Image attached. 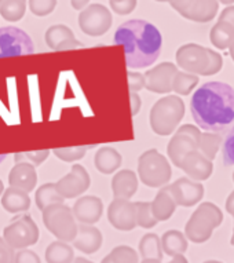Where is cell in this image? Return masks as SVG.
<instances>
[{
  "label": "cell",
  "instance_id": "obj_1",
  "mask_svg": "<svg viewBox=\"0 0 234 263\" xmlns=\"http://www.w3.org/2000/svg\"><path fill=\"white\" fill-rule=\"evenodd\" d=\"M190 110L200 128L223 131L234 121V88L222 82L205 83L193 95Z\"/></svg>",
  "mask_w": 234,
  "mask_h": 263
},
{
  "label": "cell",
  "instance_id": "obj_2",
  "mask_svg": "<svg viewBox=\"0 0 234 263\" xmlns=\"http://www.w3.org/2000/svg\"><path fill=\"white\" fill-rule=\"evenodd\" d=\"M114 44L124 48L128 69H142L157 61L161 52L163 37L160 30L150 22L130 20L117 28Z\"/></svg>",
  "mask_w": 234,
  "mask_h": 263
},
{
  "label": "cell",
  "instance_id": "obj_3",
  "mask_svg": "<svg viewBox=\"0 0 234 263\" xmlns=\"http://www.w3.org/2000/svg\"><path fill=\"white\" fill-rule=\"evenodd\" d=\"M177 64L187 73L200 76H212L222 69L223 60L211 48L200 44H183L177 51Z\"/></svg>",
  "mask_w": 234,
  "mask_h": 263
},
{
  "label": "cell",
  "instance_id": "obj_4",
  "mask_svg": "<svg viewBox=\"0 0 234 263\" xmlns=\"http://www.w3.org/2000/svg\"><path fill=\"white\" fill-rule=\"evenodd\" d=\"M185 116V104L178 95H167L153 105L150 110V127L161 137L171 135Z\"/></svg>",
  "mask_w": 234,
  "mask_h": 263
},
{
  "label": "cell",
  "instance_id": "obj_5",
  "mask_svg": "<svg viewBox=\"0 0 234 263\" xmlns=\"http://www.w3.org/2000/svg\"><path fill=\"white\" fill-rule=\"evenodd\" d=\"M223 214L213 203H203L191 214L185 226V236L196 244H203L212 236L213 229L221 226Z\"/></svg>",
  "mask_w": 234,
  "mask_h": 263
},
{
  "label": "cell",
  "instance_id": "obj_6",
  "mask_svg": "<svg viewBox=\"0 0 234 263\" xmlns=\"http://www.w3.org/2000/svg\"><path fill=\"white\" fill-rule=\"evenodd\" d=\"M172 170L168 160L156 149H149L139 156L138 177L148 187H163L169 182Z\"/></svg>",
  "mask_w": 234,
  "mask_h": 263
},
{
  "label": "cell",
  "instance_id": "obj_7",
  "mask_svg": "<svg viewBox=\"0 0 234 263\" xmlns=\"http://www.w3.org/2000/svg\"><path fill=\"white\" fill-rule=\"evenodd\" d=\"M43 223L48 232L60 241H73L77 234V223L68 205L54 204L43 210Z\"/></svg>",
  "mask_w": 234,
  "mask_h": 263
},
{
  "label": "cell",
  "instance_id": "obj_8",
  "mask_svg": "<svg viewBox=\"0 0 234 263\" xmlns=\"http://www.w3.org/2000/svg\"><path fill=\"white\" fill-rule=\"evenodd\" d=\"M3 238L13 250H24L35 246L39 240V228L31 216L22 214L15 216L3 230Z\"/></svg>",
  "mask_w": 234,
  "mask_h": 263
},
{
  "label": "cell",
  "instance_id": "obj_9",
  "mask_svg": "<svg viewBox=\"0 0 234 263\" xmlns=\"http://www.w3.org/2000/svg\"><path fill=\"white\" fill-rule=\"evenodd\" d=\"M33 51V42L25 30L15 26L0 28V58L29 55Z\"/></svg>",
  "mask_w": 234,
  "mask_h": 263
},
{
  "label": "cell",
  "instance_id": "obj_10",
  "mask_svg": "<svg viewBox=\"0 0 234 263\" xmlns=\"http://www.w3.org/2000/svg\"><path fill=\"white\" fill-rule=\"evenodd\" d=\"M200 134V129L194 125L185 124L179 127L167 147V153L173 165L179 168L181 161L189 152L199 151Z\"/></svg>",
  "mask_w": 234,
  "mask_h": 263
},
{
  "label": "cell",
  "instance_id": "obj_11",
  "mask_svg": "<svg viewBox=\"0 0 234 263\" xmlns=\"http://www.w3.org/2000/svg\"><path fill=\"white\" fill-rule=\"evenodd\" d=\"M112 22V13L104 5L98 3L90 5L79 15V26L83 33L92 37L105 35L110 29Z\"/></svg>",
  "mask_w": 234,
  "mask_h": 263
},
{
  "label": "cell",
  "instance_id": "obj_12",
  "mask_svg": "<svg viewBox=\"0 0 234 263\" xmlns=\"http://www.w3.org/2000/svg\"><path fill=\"white\" fill-rule=\"evenodd\" d=\"M169 5L183 18L200 24L212 21L219 9L218 0H169Z\"/></svg>",
  "mask_w": 234,
  "mask_h": 263
},
{
  "label": "cell",
  "instance_id": "obj_13",
  "mask_svg": "<svg viewBox=\"0 0 234 263\" xmlns=\"http://www.w3.org/2000/svg\"><path fill=\"white\" fill-rule=\"evenodd\" d=\"M90 185H91V178L87 173V170L80 164L72 165L70 173L62 177L55 183L58 193L64 199H76L80 194L87 192Z\"/></svg>",
  "mask_w": 234,
  "mask_h": 263
},
{
  "label": "cell",
  "instance_id": "obj_14",
  "mask_svg": "<svg viewBox=\"0 0 234 263\" xmlns=\"http://www.w3.org/2000/svg\"><path fill=\"white\" fill-rule=\"evenodd\" d=\"M178 68L172 62H163L152 69H149L145 76V88L156 94H168L172 91L173 76Z\"/></svg>",
  "mask_w": 234,
  "mask_h": 263
},
{
  "label": "cell",
  "instance_id": "obj_15",
  "mask_svg": "<svg viewBox=\"0 0 234 263\" xmlns=\"http://www.w3.org/2000/svg\"><path fill=\"white\" fill-rule=\"evenodd\" d=\"M108 220L113 228L122 232H130L136 228V208L130 200L114 199L109 204Z\"/></svg>",
  "mask_w": 234,
  "mask_h": 263
},
{
  "label": "cell",
  "instance_id": "obj_16",
  "mask_svg": "<svg viewBox=\"0 0 234 263\" xmlns=\"http://www.w3.org/2000/svg\"><path fill=\"white\" fill-rule=\"evenodd\" d=\"M168 190L177 205L182 207H193L204 196V186L189 178H179L168 186Z\"/></svg>",
  "mask_w": 234,
  "mask_h": 263
},
{
  "label": "cell",
  "instance_id": "obj_17",
  "mask_svg": "<svg viewBox=\"0 0 234 263\" xmlns=\"http://www.w3.org/2000/svg\"><path fill=\"white\" fill-rule=\"evenodd\" d=\"M179 168L183 170L194 181H207L212 174V161L200 151L189 152L181 161Z\"/></svg>",
  "mask_w": 234,
  "mask_h": 263
},
{
  "label": "cell",
  "instance_id": "obj_18",
  "mask_svg": "<svg viewBox=\"0 0 234 263\" xmlns=\"http://www.w3.org/2000/svg\"><path fill=\"white\" fill-rule=\"evenodd\" d=\"M72 212L80 223L94 224L104 214V203L96 196H84L74 203Z\"/></svg>",
  "mask_w": 234,
  "mask_h": 263
},
{
  "label": "cell",
  "instance_id": "obj_19",
  "mask_svg": "<svg viewBox=\"0 0 234 263\" xmlns=\"http://www.w3.org/2000/svg\"><path fill=\"white\" fill-rule=\"evenodd\" d=\"M44 39L52 51H68L82 47V43L74 37L73 30L66 25L50 26L44 35Z\"/></svg>",
  "mask_w": 234,
  "mask_h": 263
},
{
  "label": "cell",
  "instance_id": "obj_20",
  "mask_svg": "<svg viewBox=\"0 0 234 263\" xmlns=\"http://www.w3.org/2000/svg\"><path fill=\"white\" fill-rule=\"evenodd\" d=\"M9 183L11 187L24 190L26 193L33 192L37 185V173L36 167L31 163H15L9 174Z\"/></svg>",
  "mask_w": 234,
  "mask_h": 263
},
{
  "label": "cell",
  "instance_id": "obj_21",
  "mask_svg": "<svg viewBox=\"0 0 234 263\" xmlns=\"http://www.w3.org/2000/svg\"><path fill=\"white\" fill-rule=\"evenodd\" d=\"M102 233L92 224H82L77 226V234L73 240V247L82 251L83 254H95L102 247Z\"/></svg>",
  "mask_w": 234,
  "mask_h": 263
},
{
  "label": "cell",
  "instance_id": "obj_22",
  "mask_svg": "<svg viewBox=\"0 0 234 263\" xmlns=\"http://www.w3.org/2000/svg\"><path fill=\"white\" fill-rule=\"evenodd\" d=\"M138 190V177L131 170H122L113 177L112 192L114 199L130 200Z\"/></svg>",
  "mask_w": 234,
  "mask_h": 263
},
{
  "label": "cell",
  "instance_id": "obj_23",
  "mask_svg": "<svg viewBox=\"0 0 234 263\" xmlns=\"http://www.w3.org/2000/svg\"><path fill=\"white\" fill-rule=\"evenodd\" d=\"M2 207L10 214H20L31 208V197L29 193L24 190L15 189L10 186L2 194Z\"/></svg>",
  "mask_w": 234,
  "mask_h": 263
},
{
  "label": "cell",
  "instance_id": "obj_24",
  "mask_svg": "<svg viewBox=\"0 0 234 263\" xmlns=\"http://www.w3.org/2000/svg\"><path fill=\"white\" fill-rule=\"evenodd\" d=\"M152 207V214L156 218L157 222H163V220H168L172 214L177 210V203L172 199V196L169 193L168 186H163L156 197L150 203Z\"/></svg>",
  "mask_w": 234,
  "mask_h": 263
},
{
  "label": "cell",
  "instance_id": "obj_25",
  "mask_svg": "<svg viewBox=\"0 0 234 263\" xmlns=\"http://www.w3.org/2000/svg\"><path fill=\"white\" fill-rule=\"evenodd\" d=\"M122 155L114 147L110 146L100 147L95 153V159H94L95 168L105 175H109V174L117 171L122 165Z\"/></svg>",
  "mask_w": 234,
  "mask_h": 263
},
{
  "label": "cell",
  "instance_id": "obj_26",
  "mask_svg": "<svg viewBox=\"0 0 234 263\" xmlns=\"http://www.w3.org/2000/svg\"><path fill=\"white\" fill-rule=\"evenodd\" d=\"M160 241L163 254L168 255V256L182 255L187 250L186 236L182 232H179V230H168V232H165Z\"/></svg>",
  "mask_w": 234,
  "mask_h": 263
},
{
  "label": "cell",
  "instance_id": "obj_27",
  "mask_svg": "<svg viewBox=\"0 0 234 263\" xmlns=\"http://www.w3.org/2000/svg\"><path fill=\"white\" fill-rule=\"evenodd\" d=\"M211 43L219 50H226L234 43V25L230 22L219 21L211 29Z\"/></svg>",
  "mask_w": 234,
  "mask_h": 263
},
{
  "label": "cell",
  "instance_id": "obj_28",
  "mask_svg": "<svg viewBox=\"0 0 234 263\" xmlns=\"http://www.w3.org/2000/svg\"><path fill=\"white\" fill-rule=\"evenodd\" d=\"M47 263H72L74 259L73 248L65 241H54L44 252Z\"/></svg>",
  "mask_w": 234,
  "mask_h": 263
},
{
  "label": "cell",
  "instance_id": "obj_29",
  "mask_svg": "<svg viewBox=\"0 0 234 263\" xmlns=\"http://www.w3.org/2000/svg\"><path fill=\"white\" fill-rule=\"evenodd\" d=\"M36 205L40 211H43L44 208L54 205V204H64V197L58 193L55 183H44L36 190L35 194Z\"/></svg>",
  "mask_w": 234,
  "mask_h": 263
},
{
  "label": "cell",
  "instance_id": "obj_30",
  "mask_svg": "<svg viewBox=\"0 0 234 263\" xmlns=\"http://www.w3.org/2000/svg\"><path fill=\"white\" fill-rule=\"evenodd\" d=\"M139 254L142 259H163V250H161L160 237L154 233L145 234L139 242Z\"/></svg>",
  "mask_w": 234,
  "mask_h": 263
},
{
  "label": "cell",
  "instance_id": "obj_31",
  "mask_svg": "<svg viewBox=\"0 0 234 263\" xmlns=\"http://www.w3.org/2000/svg\"><path fill=\"white\" fill-rule=\"evenodd\" d=\"M26 11V0H0V15L9 22L21 21Z\"/></svg>",
  "mask_w": 234,
  "mask_h": 263
},
{
  "label": "cell",
  "instance_id": "obj_32",
  "mask_svg": "<svg viewBox=\"0 0 234 263\" xmlns=\"http://www.w3.org/2000/svg\"><path fill=\"white\" fill-rule=\"evenodd\" d=\"M139 256L134 248L128 246H119L109 252L101 263H138Z\"/></svg>",
  "mask_w": 234,
  "mask_h": 263
},
{
  "label": "cell",
  "instance_id": "obj_33",
  "mask_svg": "<svg viewBox=\"0 0 234 263\" xmlns=\"http://www.w3.org/2000/svg\"><path fill=\"white\" fill-rule=\"evenodd\" d=\"M222 143V137L219 134H211V133H201L199 141V151L203 153L207 159L212 161L217 156Z\"/></svg>",
  "mask_w": 234,
  "mask_h": 263
},
{
  "label": "cell",
  "instance_id": "obj_34",
  "mask_svg": "<svg viewBox=\"0 0 234 263\" xmlns=\"http://www.w3.org/2000/svg\"><path fill=\"white\" fill-rule=\"evenodd\" d=\"M199 84V78L187 72H177L172 80V91L179 95H189Z\"/></svg>",
  "mask_w": 234,
  "mask_h": 263
},
{
  "label": "cell",
  "instance_id": "obj_35",
  "mask_svg": "<svg viewBox=\"0 0 234 263\" xmlns=\"http://www.w3.org/2000/svg\"><path fill=\"white\" fill-rule=\"evenodd\" d=\"M136 226L143 229H152L157 224L156 218L152 214V207L149 201H136Z\"/></svg>",
  "mask_w": 234,
  "mask_h": 263
},
{
  "label": "cell",
  "instance_id": "obj_36",
  "mask_svg": "<svg viewBox=\"0 0 234 263\" xmlns=\"http://www.w3.org/2000/svg\"><path fill=\"white\" fill-rule=\"evenodd\" d=\"M94 147L92 146H74V147H60V149H54L52 153L65 163H74L77 160H82L86 156V152L88 149Z\"/></svg>",
  "mask_w": 234,
  "mask_h": 263
},
{
  "label": "cell",
  "instance_id": "obj_37",
  "mask_svg": "<svg viewBox=\"0 0 234 263\" xmlns=\"http://www.w3.org/2000/svg\"><path fill=\"white\" fill-rule=\"evenodd\" d=\"M51 152L50 151H36V152H25V153H15L14 156V160L15 163H21V161H25V163L33 164L35 167L40 165V164L46 161L48 159Z\"/></svg>",
  "mask_w": 234,
  "mask_h": 263
},
{
  "label": "cell",
  "instance_id": "obj_38",
  "mask_svg": "<svg viewBox=\"0 0 234 263\" xmlns=\"http://www.w3.org/2000/svg\"><path fill=\"white\" fill-rule=\"evenodd\" d=\"M56 7V0H29V9L37 17H46Z\"/></svg>",
  "mask_w": 234,
  "mask_h": 263
},
{
  "label": "cell",
  "instance_id": "obj_39",
  "mask_svg": "<svg viewBox=\"0 0 234 263\" xmlns=\"http://www.w3.org/2000/svg\"><path fill=\"white\" fill-rule=\"evenodd\" d=\"M222 155L225 165H234V125L226 135L225 142L222 145Z\"/></svg>",
  "mask_w": 234,
  "mask_h": 263
},
{
  "label": "cell",
  "instance_id": "obj_40",
  "mask_svg": "<svg viewBox=\"0 0 234 263\" xmlns=\"http://www.w3.org/2000/svg\"><path fill=\"white\" fill-rule=\"evenodd\" d=\"M136 3H138V0H120V2H113V3L109 2L112 11L119 15H127V14L132 13L136 7Z\"/></svg>",
  "mask_w": 234,
  "mask_h": 263
},
{
  "label": "cell",
  "instance_id": "obj_41",
  "mask_svg": "<svg viewBox=\"0 0 234 263\" xmlns=\"http://www.w3.org/2000/svg\"><path fill=\"white\" fill-rule=\"evenodd\" d=\"M127 76H128V87H130L131 92H138L145 88V76L142 73L128 70Z\"/></svg>",
  "mask_w": 234,
  "mask_h": 263
},
{
  "label": "cell",
  "instance_id": "obj_42",
  "mask_svg": "<svg viewBox=\"0 0 234 263\" xmlns=\"http://www.w3.org/2000/svg\"><path fill=\"white\" fill-rule=\"evenodd\" d=\"M14 263H42L40 262V258L37 255L31 250H20L15 254V258H14Z\"/></svg>",
  "mask_w": 234,
  "mask_h": 263
},
{
  "label": "cell",
  "instance_id": "obj_43",
  "mask_svg": "<svg viewBox=\"0 0 234 263\" xmlns=\"http://www.w3.org/2000/svg\"><path fill=\"white\" fill-rule=\"evenodd\" d=\"M15 252L11 247L5 241V238L0 237V263H14Z\"/></svg>",
  "mask_w": 234,
  "mask_h": 263
},
{
  "label": "cell",
  "instance_id": "obj_44",
  "mask_svg": "<svg viewBox=\"0 0 234 263\" xmlns=\"http://www.w3.org/2000/svg\"><path fill=\"white\" fill-rule=\"evenodd\" d=\"M131 98V115L132 116H136L141 110V105H142V101L139 98L138 92H131L130 94Z\"/></svg>",
  "mask_w": 234,
  "mask_h": 263
},
{
  "label": "cell",
  "instance_id": "obj_45",
  "mask_svg": "<svg viewBox=\"0 0 234 263\" xmlns=\"http://www.w3.org/2000/svg\"><path fill=\"white\" fill-rule=\"evenodd\" d=\"M219 21L230 22V24H233L234 25V6L227 7V9H225L222 11L221 17H219Z\"/></svg>",
  "mask_w": 234,
  "mask_h": 263
},
{
  "label": "cell",
  "instance_id": "obj_46",
  "mask_svg": "<svg viewBox=\"0 0 234 263\" xmlns=\"http://www.w3.org/2000/svg\"><path fill=\"white\" fill-rule=\"evenodd\" d=\"M226 210H227L230 215L234 216V190L230 193L227 200H226Z\"/></svg>",
  "mask_w": 234,
  "mask_h": 263
},
{
  "label": "cell",
  "instance_id": "obj_47",
  "mask_svg": "<svg viewBox=\"0 0 234 263\" xmlns=\"http://www.w3.org/2000/svg\"><path fill=\"white\" fill-rule=\"evenodd\" d=\"M88 2H90V0H70V3H72V7H73L74 10L84 9V7L88 5Z\"/></svg>",
  "mask_w": 234,
  "mask_h": 263
},
{
  "label": "cell",
  "instance_id": "obj_48",
  "mask_svg": "<svg viewBox=\"0 0 234 263\" xmlns=\"http://www.w3.org/2000/svg\"><path fill=\"white\" fill-rule=\"evenodd\" d=\"M168 263H189L187 262V259L185 258V255H175V256H172V260Z\"/></svg>",
  "mask_w": 234,
  "mask_h": 263
},
{
  "label": "cell",
  "instance_id": "obj_49",
  "mask_svg": "<svg viewBox=\"0 0 234 263\" xmlns=\"http://www.w3.org/2000/svg\"><path fill=\"white\" fill-rule=\"evenodd\" d=\"M72 263H94V262H91V260H88V259L86 258H76L73 259V262Z\"/></svg>",
  "mask_w": 234,
  "mask_h": 263
},
{
  "label": "cell",
  "instance_id": "obj_50",
  "mask_svg": "<svg viewBox=\"0 0 234 263\" xmlns=\"http://www.w3.org/2000/svg\"><path fill=\"white\" fill-rule=\"evenodd\" d=\"M141 263H161V260H157V259H143Z\"/></svg>",
  "mask_w": 234,
  "mask_h": 263
},
{
  "label": "cell",
  "instance_id": "obj_51",
  "mask_svg": "<svg viewBox=\"0 0 234 263\" xmlns=\"http://www.w3.org/2000/svg\"><path fill=\"white\" fill-rule=\"evenodd\" d=\"M3 192H5V185H3V181L0 179V197H2Z\"/></svg>",
  "mask_w": 234,
  "mask_h": 263
},
{
  "label": "cell",
  "instance_id": "obj_52",
  "mask_svg": "<svg viewBox=\"0 0 234 263\" xmlns=\"http://www.w3.org/2000/svg\"><path fill=\"white\" fill-rule=\"evenodd\" d=\"M221 3H223V5H231V3H234V0H219Z\"/></svg>",
  "mask_w": 234,
  "mask_h": 263
},
{
  "label": "cell",
  "instance_id": "obj_53",
  "mask_svg": "<svg viewBox=\"0 0 234 263\" xmlns=\"http://www.w3.org/2000/svg\"><path fill=\"white\" fill-rule=\"evenodd\" d=\"M229 48H230V55H231V58H233V61H234V43L231 44Z\"/></svg>",
  "mask_w": 234,
  "mask_h": 263
},
{
  "label": "cell",
  "instance_id": "obj_54",
  "mask_svg": "<svg viewBox=\"0 0 234 263\" xmlns=\"http://www.w3.org/2000/svg\"><path fill=\"white\" fill-rule=\"evenodd\" d=\"M6 157H7V155H0V163H2V161H5Z\"/></svg>",
  "mask_w": 234,
  "mask_h": 263
},
{
  "label": "cell",
  "instance_id": "obj_55",
  "mask_svg": "<svg viewBox=\"0 0 234 263\" xmlns=\"http://www.w3.org/2000/svg\"><path fill=\"white\" fill-rule=\"evenodd\" d=\"M230 244L234 246V229H233V236H231V240H230Z\"/></svg>",
  "mask_w": 234,
  "mask_h": 263
},
{
  "label": "cell",
  "instance_id": "obj_56",
  "mask_svg": "<svg viewBox=\"0 0 234 263\" xmlns=\"http://www.w3.org/2000/svg\"><path fill=\"white\" fill-rule=\"evenodd\" d=\"M204 263H222V262H219V260H207V262H204Z\"/></svg>",
  "mask_w": 234,
  "mask_h": 263
},
{
  "label": "cell",
  "instance_id": "obj_57",
  "mask_svg": "<svg viewBox=\"0 0 234 263\" xmlns=\"http://www.w3.org/2000/svg\"><path fill=\"white\" fill-rule=\"evenodd\" d=\"M110 3H113V2H120V0H109Z\"/></svg>",
  "mask_w": 234,
  "mask_h": 263
},
{
  "label": "cell",
  "instance_id": "obj_58",
  "mask_svg": "<svg viewBox=\"0 0 234 263\" xmlns=\"http://www.w3.org/2000/svg\"><path fill=\"white\" fill-rule=\"evenodd\" d=\"M156 2H169V0H156Z\"/></svg>",
  "mask_w": 234,
  "mask_h": 263
},
{
  "label": "cell",
  "instance_id": "obj_59",
  "mask_svg": "<svg viewBox=\"0 0 234 263\" xmlns=\"http://www.w3.org/2000/svg\"><path fill=\"white\" fill-rule=\"evenodd\" d=\"M233 181H234V173H233Z\"/></svg>",
  "mask_w": 234,
  "mask_h": 263
}]
</instances>
